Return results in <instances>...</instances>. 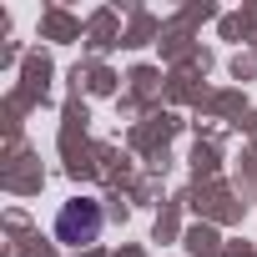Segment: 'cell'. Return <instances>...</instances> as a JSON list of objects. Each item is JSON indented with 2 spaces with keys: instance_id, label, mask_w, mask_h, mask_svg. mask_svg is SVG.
I'll list each match as a JSON object with an SVG mask.
<instances>
[{
  "instance_id": "obj_1",
  "label": "cell",
  "mask_w": 257,
  "mask_h": 257,
  "mask_svg": "<svg viewBox=\"0 0 257 257\" xmlns=\"http://www.w3.org/2000/svg\"><path fill=\"white\" fill-rule=\"evenodd\" d=\"M101 227H106V212H101V202H91V197H71V202L56 212V242H61V247H91V242L101 237Z\"/></svg>"
}]
</instances>
